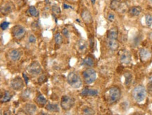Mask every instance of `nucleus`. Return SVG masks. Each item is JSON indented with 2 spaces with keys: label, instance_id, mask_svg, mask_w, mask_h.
<instances>
[{
  "label": "nucleus",
  "instance_id": "20",
  "mask_svg": "<svg viewBox=\"0 0 152 115\" xmlns=\"http://www.w3.org/2000/svg\"><path fill=\"white\" fill-rule=\"evenodd\" d=\"M46 109L48 112H57L60 111L59 107L57 104H51V103H48L46 106Z\"/></svg>",
  "mask_w": 152,
  "mask_h": 115
},
{
  "label": "nucleus",
  "instance_id": "16",
  "mask_svg": "<svg viewBox=\"0 0 152 115\" xmlns=\"http://www.w3.org/2000/svg\"><path fill=\"white\" fill-rule=\"evenodd\" d=\"M107 47L109 50L112 51H115L118 48L119 43L117 39H108L107 40Z\"/></svg>",
  "mask_w": 152,
  "mask_h": 115
},
{
  "label": "nucleus",
  "instance_id": "5",
  "mask_svg": "<svg viewBox=\"0 0 152 115\" xmlns=\"http://www.w3.org/2000/svg\"><path fill=\"white\" fill-rule=\"evenodd\" d=\"M74 99L69 96H63L61 98L60 106L64 110H70L74 105Z\"/></svg>",
  "mask_w": 152,
  "mask_h": 115
},
{
  "label": "nucleus",
  "instance_id": "34",
  "mask_svg": "<svg viewBox=\"0 0 152 115\" xmlns=\"http://www.w3.org/2000/svg\"><path fill=\"white\" fill-rule=\"evenodd\" d=\"M10 23L9 22H3L1 24V29L2 30H5L8 28V27L9 26Z\"/></svg>",
  "mask_w": 152,
  "mask_h": 115
},
{
  "label": "nucleus",
  "instance_id": "17",
  "mask_svg": "<svg viewBox=\"0 0 152 115\" xmlns=\"http://www.w3.org/2000/svg\"><path fill=\"white\" fill-rule=\"evenodd\" d=\"M118 30L116 27H114L107 31V39H117Z\"/></svg>",
  "mask_w": 152,
  "mask_h": 115
},
{
  "label": "nucleus",
  "instance_id": "2",
  "mask_svg": "<svg viewBox=\"0 0 152 115\" xmlns=\"http://www.w3.org/2000/svg\"><path fill=\"white\" fill-rule=\"evenodd\" d=\"M146 90L143 85H137L132 91V97L137 103H142L146 97Z\"/></svg>",
  "mask_w": 152,
  "mask_h": 115
},
{
  "label": "nucleus",
  "instance_id": "43",
  "mask_svg": "<svg viewBox=\"0 0 152 115\" xmlns=\"http://www.w3.org/2000/svg\"><path fill=\"white\" fill-rule=\"evenodd\" d=\"M76 22H78V23H80V20H79V19H76Z\"/></svg>",
  "mask_w": 152,
  "mask_h": 115
},
{
  "label": "nucleus",
  "instance_id": "40",
  "mask_svg": "<svg viewBox=\"0 0 152 115\" xmlns=\"http://www.w3.org/2000/svg\"><path fill=\"white\" fill-rule=\"evenodd\" d=\"M27 113L26 112H19L17 113V114H26Z\"/></svg>",
  "mask_w": 152,
  "mask_h": 115
},
{
  "label": "nucleus",
  "instance_id": "7",
  "mask_svg": "<svg viewBox=\"0 0 152 115\" xmlns=\"http://www.w3.org/2000/svg\"><path fill=\"white\" fill-rule=\"evenodd\" d=\"M27 71L29 75L32 76H37L41 73V67L38 62H33L28 66Z\"/></svg>",
  "mask_w": 152,
  "mask_h": 115
},
{
  "label": "nucleus",
  "instance_id": "35",
  "mask_svg": "<svg viewBox=\"0 0 152 115\" xmlns=\"http://www.w3.org/2000/svg\"><path fill=\"white\" fill-rule=\"evenodd\" d=\"M46 80V75H41V76L39 77L38 78V82L39 84L44 82Z\"/></svg>",
  "mask_w": 152,
  "mask_h": 115
},
{
  "label": "nucleus",
  "instance_id": "42",
  "mask_svg": "<svg viewBox=\"0 0 152 115\" xmlns=\"http://www.w3.org/2000/svg\"><path fill=\"white\" fill-rule=\"evenodd\" d=\"M67 2H76V1H78V0H66Z\"/></svg>",
  "mask_w": 152,
  "mask_h": 115
},
{
  "label": "nucleus",
  "instance_id": "19",
  "mask_svg": "<svg viewBox=\"0 0 152 115\" xmlns=\"http://www.w3.org/2000/svg\"><path fill=\"white\" fill-rule=\"evenodd\" d=\"M36 103H37V105L40 107H44L46 103H47V100L42 94L39 93L38 96L36 98V100H35Z\"/></svg>",
  "mask_w": 152,
  "mask_h": 115
},
{
  "label": "nucleus",
  "instance_id": "18",
  "mask_svg": "<svg viewBox=\"0 0 152 115\" xmlns=\"http://www.w3.org/2000/svg\"><path fill=\"white\" fill-rule=\"evenodd\" d=\"M141 12H142L141 7L137 6H132L128 10V13L130 16H138Z\"/></svg>",
  "mask_w": 152,
  "mask_h": 115
},
{
  "label": "nucleus",
  "instance_id": "33",
  "mask_svg": "<svg viewBox=\"0 0 152 115\" xmlns=\"http://www.w3.org/2000/svg\"><path fill=\"white\" fill-rule=\"evenodd\" d=\"M107 19L109 22H113V21L114 20V19H115V15H114V13L112 12L109 13L107 16Z\"/></svg>",
  "mask_w": 152,
  "mask_h": 115
},
{
  "label": "nucleus",
  "instance_id": "41",
  "mask_svg": "<svg viewBox=\"0 0 152 115\" xmlns=\"http://www.w3.org/2000/svg\"><path fill=\"white\" fill-rule=\"evenodd\" d=\"M90 2H91L93 5H95V2H96V0H90Z\"/></svg>",
  "mask_w": 152,
  "mask_h": 115
},
{
  "label": "nucleus",
  "instance_id": "44",
  "mask_svg": "<svg viewBox=\"0 0 152 115\" xmlns=\"http://www.w3.org/2000/svg\"><path fill=\"white\" fill-rule=\"evenodd\" d=\"M45 2H46V4H48L49 2V0H45Z\"/></svg>",
  "mask_w": 152,
  "mask_h": 115
},
{
  "label": "nucleus",
  "instance_id": "10",
  "mask_svg": "<svg viewBox=\"0 0 152 115\" xmlns=\"http://www.w3.org/2000/svg\"><path fill=\"white\" fill-rule=\"evenodd\" d=\"M139 58L142 62H146L151 58V54L146 48H141L139 51Z\"/></svg>",
  "mask_w": 152,
  "mask_h": 115
},
{
  "label": "nucleus",
  "instance_id": "37",
  "mask_svg": "<svg viewBox=\"0 0 152 115\" xmlns=\"http://www.w3.org/2000/svg\"><path fill=\"white\" fill-rule=\"evenodd\" d=\"M63 9L65 10H67V9H73V7L72 6H70V5H68L67 4L64 3L63 4Z\"/></svg>",
  "mask_w": 152,
  "mask_h": 115
},
{
  "label": "nucleus",
  "instance_id": "8",
  "mask_svg": "<svg viewBox=\"0 0 152 115\" xmlns=\"http://www.w3.org/2000/svg\"><path fill=\"white\" fill-rule=\"evenodd\" d=\"M119 60L120 62L124 65H128L131 62V54L127 50H120L119 52Z\"/></svg>",
  "mask_w": 152,
  "mask_h": 115
},
{
  "label": "nucleus",
  "instance_id": "36",
  "mask_svg": "<svg viewBox=\"0 0 152 115\" xmlns=\"http://www.w3.org/2000/svg\"><path fill=\"white\" fill-rule=\"evenodd\" d=\"M62 34H63L65 37H69V31H68V29L67 28H65V27L63 29V30H62Z\"/></svg>",
  "mask_w": 152,
  "mask_h": 115
},
{
  "label": "nucleus",
  "instance_id": "22",
  "mask_svg": "<svg viewBox=\"0 0 152 115\" xmlns=\"http://www.w3.org/2000/svg\"><path fill=\"white\" fill-rule=\"evenodd\" d=\"M13 11V7L11 4H7L4 6L2 7L1 9V12L2 14H8Z\"/></svg>",
  "mask_w": 152,
  "mask_h": 115
},
{
  "label": "nucleus",
  "instance_id": "6",
  "mask_svg": "<svg viewBox=\"0 0 152 115\" xmlns=\"http://www.w3.org/2000/svg\"><path fill=\"white\" fill-rule=\"evenodd\" d=\"M13 36L17 40H20L25 36L26 34V29L21 25H16L11 29Z\"/></svg>",
  "mask_w": 152,
  "mask_h": 115
},
{
  "label": "nucleus",
  "instance_id": "12",
  "mask_svg": "<svg viewBox=\"0 0 152 115\" xmlns=\"http://www.w3.org/2000/svg\"><path fill=\"white\" fill-rule=\"evenodd\" d=\"M81 18H82L83 21L85 22L87 25L91 24L93 22V17L91 13H90L89 11L87 9H84L81 13Z\"/></svg>",
  "mask_w": 152,
  "mask_h": 115
},
{
  "label": "nucleus",
  "instance_id": "30",
  "mask_svg": "<svg viewBox=\"0 0 152 115\" xmlns=\"http://www.w3.org/2000/svg\"><path fill=\"white\" fill-rule=\"evenodd\" d=\"M51 10H52V11L54 13V15H60V13H61V10H60V8L57 5H54V6H52V8H51Z\"/></svg>",
  "mask_w": 152,
  "mask_h": 115
},
{
  "label": "nucleus",
  "instance_id": "28",
  "mask_svg": "<svg viewBox=\"0 0 152 115\" xmlns=\"http://www.w3.org/2000/svg\"><path fill=\"white\" fill-rule=\"evenodd\" d=\"M30 94H31V92H30V90L29 89H26L21 94V98H22L23 100H27V98H29L30 96Z\"/></svg>",
  "mask_w": 152,
  "mask_h": 115
},
{
  "label": "nucleus",
  "instance_id": "27",
  "mask_svg": "<svg viewBox=\"0 0 152 115\" xmlns=\"http://www.w3.org/2000/svg\"><path fill=\"white\" fill-rule=\"evenodd\" d=\"M54 40H55V43L58 45H60L61 44L63 43V36H62V35L60 34V33H57L54 36Z\"/></svg>",
  "mask_w": 152,
  "mask_h": 115
},
{
  "label": "nucleus",
  "instance_id": "29",
  "mask_svg": "<svg viewBox=\"0 0 152 115\" xmlns=\"http://www.w3.org/2000/svg\"><path fill=\"white\" fill-rule=\"evenodd\" d=\"M146 25L148 27H150L152 25V16L151 14H146L145 16Z\"/></svg>",
  "mask_w": 152,
  "mask_h": 115
},
{
  "label": "nucleus",
  "instance_id": "11",
  "mask_svg": "<svg viewBox=\"0 0 152 115\" xmlns=\"http://www.w3.org/2000/svg\"><path fill=\"white\" fill-rule=\"evenodd\" d=\"M76 47V50H78V52L83 54V53L86 52V50H87V47H88V42L85 40L81 39V40L77 41Z\"/></svg>",
  "mask_w": 152,
  "mask_h": 115
},
{
  "label": "nucleus",
  "instance_id": "31",
  "mask_svg": "<svg viewBox=\"0 0 152 115\" xmlns=\"http://www.w3.org/2000/svg\"><path fill=\"white\" fill-rule=\"evenodd\" d=\"M83 113L84 114H95V112L94 110L90 108V107H85L84 109H83Z\"/></svg>",
  "mask_w": 152,
  "mask_h": 115
},
{
  "label": "nucleus",
  "instance_id": "24",
  "mask_svg": "<svg viewBox=\"0 0 152 115\" xmlns=\"http://www.w3.org/2000/svg\"><path fill=\"white\" fill-rule=\"evenodd\" d=\"M27 13L29 16H32V17H37L39 16L38 10L37 9V8L34 6H30L29 7Z\"/></svg>",
  "mask_w": 152,
  "mask_h": 115
},
{
  "label": "nucleus",
  "instance_id": "4",
  "mask_svg": "<svg viewBox=\"0 0 152 115\" xmlns=\"http://www.w3.org/2000/svg\"><path fill=\"white\" fill-rule=\"evenodd\" d=\"M83 78L87 84H92L96 80V72L93 69H87L82 73Z\"/></svg>",
  "mask_w": 152,
  "mask_h": 115
},
{
  "label": "nucleus",
  "instance_id": "38",
  "mask_svg": "<svg viewBox=\"0 0 152 115\" xmlns=\"http://www.w3.org/2000/svg\"><path fill=\"white\" fill-rule=\"evenodd\" d=\"M22 76H23V78H24V79H25V83L26 84H28V78H27V76L25 75V73H22Z\"/></svg>",
  "mask_w": 152,
  "mask_h": 115
},
{
  "label": "nucleus",
  "instance_id": "21",
  "mask_svg": "<svg viewBox=\"0 0 152 115\" xmlns=\"http://www.w3.org/2000/svg\"><path fill=\"white\" fill-rule=\"evenodd\" d=\"M11 98H12V95L10 93V91H5L4 92L3 96H2V98H1V102L2 103H7L11 99Z\"/></svg>",
  "mask_w": 152,
  "mask_h": 115
},
{
  "label": "nucleus",
  "instance_id": "1",
  "mask_svg": "<svg viewBox=\"0 0 152 115\" xmlns=\"http://www.w3.org/2000/svg\"><path fill=\"white\" fill-rule=\"evenodd\" d=\"M121 96L120 89L118 87H110L105 93L107 101L109 104H113L118 102Z\"/></svg>",
  "mask_w": 152,
  "mask_h": 115
},
{
  "label": "nucleus",
  "instance_id": "3",
  "mask_svg": "<svg viewBox=\"0 0 152 115\" xmlns=\"http://www.w3.org/2000/svg\"><path fill=\"white\" fill-rule=\"evenodd\" d=\"M67 82L74 89H79L82 86V81L80 76L75 72H71L67 75Z\"/></svg>",
  "mask_w": 152,
  "mask_h": 115
},
{
  "label": "nucleus",
  "instance_id": "13",
  "mask_svg": "<svg viewBox=\"0 0 152 115\" xmlns=\"http://www.w3.org/2000/svg\"><path fill=\"white\" fill-rule=\"evenodd\" d=\"M81 95L83 96H96L98 95V91L93 89H89L88 87H85L81 91Z\"/></svg>",
  "mask_w": 152,
  "mask_h": 115
},
{
  "label": "nucleus",
  "instance_id": "23",
  "mask_svg": "<svg viewBox=\"0 0 152 115\" xmlns=\"http://www.w3.org/2000/svg\"><path fill=\"white\" fill-rule=\"evenodd\" d=\"M121 5V0H111L110 9L111 10H117Z\"/></svg>",
  "mask_w": 152,
  "mask_h": 115
},
{
  "label": "nucleus",
  "instance_id": "26",
  "mask_svg": "<svg viewBox=\"0 0 152 115\" xmlns=\"http://www.w3.org/2000/svg\"><path fill=\"white\" fill-rule=\"evenodd\" d=\"M124 77H125V84H126V85H127V86L130 85V83L132 82V80H133L132 74L129 72H127L124 74Z\"/></svg>",
  "mask_w": 152,
  "mask_h": 115
},
{
  "label": "nucleus",
  "instance_id": "25",
  "mask_svg": "<svg viewBox=\"0 0 152 115\" xmlns=\"http://www.w3.org/2000/svg\"><path fill=\"white\" fill-rule=\"evenodd\" d=\"M83 65H86L87 66H89V67H92L94 65V61H93V59L90 56H86L85 59H83L82 63Z\"/></svg>",
  "mask_w": 152,
  "mask_h": 115
},
{
  "label": "nucleus",
  "instance_id": "14",
  "mask_svg": "<svg viewBox=\"0 0 152 115\" xmlns=\"http://www.w3.org/2000/svg\"><path fill=\"white\" fill-rule=\"evenodd\" d=\"M9 56L10 59L13 62H17L21 57V52L20 51L17 49L11 50L9 53Z\"/></svg>",
  "mask_w": 152,
  "mask_h": 115
},
{
  "label": "nucleus",
  "instance_id": "32",
  "mask_svg": "<svg viewBox=\"0 0 152 115\" xmlns=\"http://www.w3.org/2000/svg\"><path fill=\"white\" fill-rule=\"evenodd\" d=\"M28 40L29 42L30 43H36V41H37V38H36V36H35V35L30 34L29 36Z\"/></svg>",
  "mask_w": 152,
  "mask_h": 115
},
{
  "label": "nucleus",
  "instance_id": "39",
  "mask_svg": "<svg viewBox=\"0 0 152 115\" xmlns=\"http://www.w3.org/2000/svg\"><path fill=\"white\" fill-rule=\"evenodd\" d=\"M89 40H90V47H91V48H93V47L94 45V40H93V37H90L89 38Z\"/></svg>",
  "mask_w": 152,
  "mask_h": 115
},
{
  "label": "nucleus",
  "instance_id": "15",
  "mask_svg": "<svg viewBox=\"0 0 152 115\" xmlns=\"http://www.w3.org/2000/svg\"><path fill=\"white\" fill-rule=\"evenodd\" d=\"M37 106L34 104L27 103L24 106V111L28 114H34L37 112Z\"/></svg>",
  "mask_w": 152,
  "mask_h": 115
},
{
  "label": "nucleus",
  "instance_id": "9",
  "mask_svg": "<svg viewBox=\"0 0 152 115\" xmlns=\"http://www.w3.org/2000/svg\"><path fill=\"white\" fill-rule=\"evenodd\" d=\"M11 87L14 90H20L24 87L23 80L20 77H16V78H13L11 82Z\"/></svg>",
  "mask_w": 152,
  "mask_h": 115
}]
</instances>
